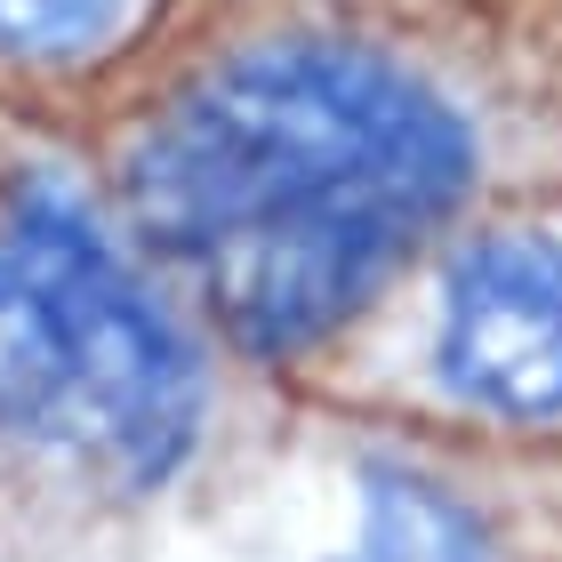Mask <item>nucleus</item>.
Returning <instances> with one entry per match:
<instances>
[{
	"mask_svg": "<svg viewBox=\"0 0 562 562\" xmlns=\"http://www.w3.org/2000/svg\"><path fill=\"white\" fill-rule=\"evenodd\" d=\"M474 177V130L378 48L266 41L137 130L121 201L249 353L329 338Z\"/></svg>",
	"mask_w": 562,
	"mask_h": 562,
	"instance_id": "1",
	"label": "nucleus"
},
{
	"mask_svg": "<svg viewBox=\"0 0 562 562\" xmlns=\"http://www.w3.org/2000/svg\"><path fill=\"white\" fill-rule=\"evenodd\" d=\"M0 426L161 482L201 426V353L48 177L0 193Z\"/></svg>",
	"mask_w": 562,
	"mask_h": 562,
	"instance_id": "2",
	"label": "nucleus"
},
{
	"mask_svg": "<svg viewBox=\"0 0 562 562\" xmlns=\"http://www.w3.org/2000/svg\"><path fill=\"white\" fill-rule=\"evenodd\" d=\"M442 386L482 418L562 426V234L491 225L442 281Z\"/></svg>",
	"mask_w": 562,
	"mask_h": 562,
	"instance_id": "3",
	"label": "nucleus"
},
{
	"mask_svg": "<svg viewBox=\"0 0 562 562\" xmlns=\"http://www.w3.org/2000/svg\"><path fill=\"white\" fill-rule=\"evenodd\" d=\"M346 562H491V554H482V530L450 491L386 467V474H370L362 539H353Z\"/></svg>",
	"mask_w": 562,
	"mask_h": 562,
	"instance_id": "4",
	"label": "nucleus"
},
{
	"mask_svg": "<svg viewBox=\"0 0 562 562\" xmlns=\"http://www.w3.org/2000/svg\"><path fill=\"white\" fill-rule=\"evenodd\" d=\"M121 24H130V0H0V57L72 65L121 41Z\"/></svg>",
	"mask_w": 562,
	"mask_h": 562,
	"instance_id": "5",
	"label": "nucleus"
}]
</instances>
